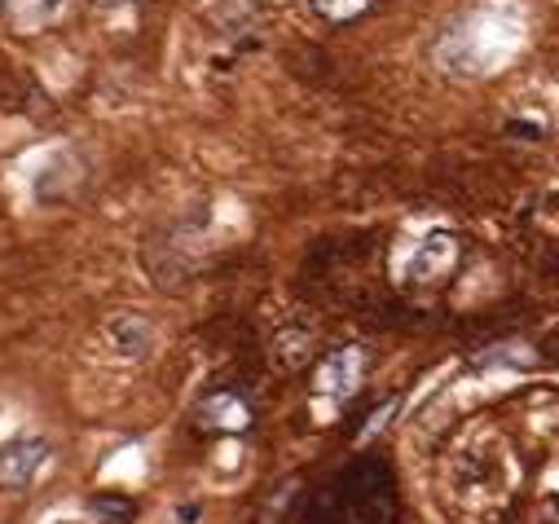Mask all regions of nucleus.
Returning a JSON list of instances; mask_svg holds the SVG:
<instances>
[{
	"label": "nucleus",
	"mask_w": 559,
	"mask_h": 524,
	"mask_svg": "<svg viewBox=\"0 0 559 524\" xmlns=\"http://www.w3.org/2000/svg\"><path fill=\"white\" fill-rule=\"evenodd\" d=\"M392 515L396 498L388 472L379 463H357L318 493L309 524H392Z\"/></svg>",
	"instance_id": "f257e3e1"
},
{
	"label": "nucleus",
	"mask_w": 559,
	"mask_h": 524,
	"mask_svg": "<svg viewBox=\"0 0 559 524\" xmlns=\"http://www.w3.org/2000/svg\"><path fill=\"white\" fill-rule=\"evenodd\" d=\"M454 260H459V242L454 234L437 229V234H424L418 238L401 260H392V270L405 278V283H437L454 270Z\"/></svg>",
	"instance_id": "f03ea898"
},
{
	"label": "nucleus",
	"mask_w": 559,
	"mask_h": 524,
	"mask_svg": "<svg viewBox=\"0 0 559 524\" xmlns=\"http://www.w3.org/2000/svg\"><path fill=\"white\" fill-rule=\"evenodd\" d=\"M49 463V441L27 432V437H14L0 445V489L5 493H23L36 485V476L45 472Z\"/></svg>",
	"instance_id": "7ed1b4c3"
},
{
	"label": "nucleus",
	"mask_w": 559,
	"mask_h": 524,
	"mask_svg": "<svg viewBox=\"0 0 559 524\" xmlns=\"http://www.w3.org/2000/svg\"><path fill=\"white\" fill-rule=\"evenodd\" d=\"M361 374H366V348L348 344V348H335V353H331V357L318 366L313 388H318V397L344 402V397H353V392H357Z\"/></svg>",
	"instance_id": "20e7f679"
},
{
	"label": "nucleus",
	"mask_w": 559,
	"mask_h": 524,
	"mask_svg": "<svg viewBox=\"0 0 559 524\" xmlns=\"http://www.w3.org/2000/svg\"><path fill=\"white\" fill-rule=\"evenodd\" d=\"M71 0H0V27L14 36H40L62 23Z\"/></svg>",
	"instance_id": "39448f33"
},
{
	"label": "nucleus",
	"mask_w": 559,
	"mask_h": 524,
	"mask_svg": "<svg viewBox=\"0 0 559 524\" xmlns=\"http://www.w3.org/2000/svg\"><path fill=\"white\" fill-rule=\"evenodd\" d=\"M106 340H110V348H115L119 357L142 361V357H151V348H155V326H151L142 313H115V318L106 322Z\"/></svg>",
	"instance_id": "423d86ee"
},
{
	"label": "nucleus",
	"mask_w": 559,
	"mask_h": 524,
	"mask_svg": "<svg viewBox=\"0 0 559 524\" xmlns=\"http://www.w3.org/2000/svg\"><path fill=\"white\" fill-rule=\"evenodd\" d=\"M199 424L216 428V432H242L251 424V410L242 397H234V392H216V397H207L199 406Z\"/></svg>",
	"instance_id": "0eeeda50"
},
{
	"label": "nucleus",
	"mask_w": 559,
	"mask_h": 524,
	"mask_svg": "<svg viewBox=\"0 0 559 524\" xmlns=\"http://www.w3.org/2000/svg\"><path fill=\"white\" fill-rule=\"evenodd\" d=\"M88 507H93V515H97L102 524H128V520L136 515V507H132L128 498H110V493H102V498H93Z\"/></svg>",
	"instance_id": "6e6552de"
},
{
	"label": "nucleus",
	"mask_w": 559,
	"mask_h": 524,
	"mask_svg": "<svg viewBox=\"0 0 559 524\" xmlns=\"http://www.w3.org/2000/svg\"><path fill=\"white\" fill-rule=\"evenodd\" d=\"M366 5H370V0H313V10H318L322 19H331V23H348V19H357Z\"/></svg>",
	"instance_id": "1a4fd4ad"
},
{
	"label": "nucleus",
	"mask_w": 559,
	"mask_h": 524,
	"mask_svg": "<svg viewBox=\"0 0 559 524\" xmlns=\"http://www.w3.org/2000/svg\"><path fill=\"white\" fill-rule=\"evenodd\" d=\"M97 5H123V0H97Z\"/></svg>",
	"instance_id": "9d476101"
},
{
	"label": "nucleus",
	"mask_w": 559,
	"mask_h": 524,
	"mask_svg": "<svg viewBox=\"0 0 559 524\" xmlns=\"http://www.w3.org/2000/svg\"><path fill=\"white\" fill-rule=\"evenodd\" d=\"M58 524H80V520H58Z\"/></svg>",
	"instance_id": "9b49d317"
}]
</instances>
